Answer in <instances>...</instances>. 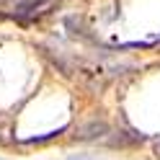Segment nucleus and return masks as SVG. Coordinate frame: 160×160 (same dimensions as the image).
<instances>
[{
    "instance_id": "obj_1",
    "label": "nucleus",
    "mask_w": 160,
    "mask_h": 160,
    "mask_svg": "<svg viewBox=\"0 0 160 160\" xmlns=\"http://www.w3.org/2000/svg\"><path fill=\"white\" fill-rule=\"evenodd\" d=\"M103 134H108V124L106 122H91V124H83L78 129L75 139H78V142H91V139H98Z\"/></svg>"
},
{
    "instance_id": "obj_3",
    "label": "nucleus",
    "mask_w": 160,
    "mask_h": 160,
    "mask_svg": "<svg viewBox=\"0 0 160 160\" xmlns=\"http://www.w3.org/2000/svg\"><path fill=\"white\" fill-rule=\"evenodd\" d=\"M155 155H158V160H160V145H155Z\"/></svg>"
},
{
    "instance_id": "obj_2",
    "label": "nucleus",
    "mask_w": 160,
    "mask_h": 160,
    "mask_svg": "<svg viewBox=\"0 0 160 160\" xmlns=\"http://www.w3.org/2000/svg\"><path fill=\"white\" fill-rule=\"evenodd\" d=\"M134 142H142V137H129V134H119V137H114V139H108V145H114V147H122V145H134Z\"/></svg>"
}]
</instances>
